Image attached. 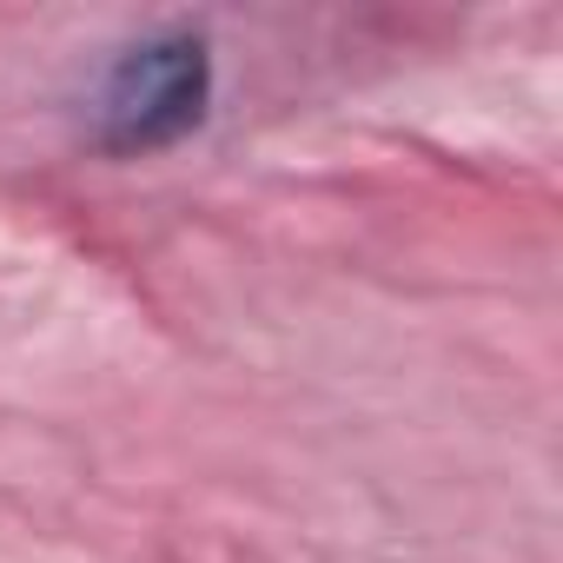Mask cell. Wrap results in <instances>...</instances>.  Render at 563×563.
Masks as SVG:
<instances>
[{
  "instance_id": "6da1fadb",
  "label": "cell",
  "mask_w": 563,
  "mask_h": 563,
  "mask_svg": "<svg viewBox=\"0 0 563 563\" xmlns=\"http://www.w3.org/2000/svg\"><path fill=\"white\" fill-rule=\"evenodd\" d=\"M206 100H212V41L199 27H159L113 60L93 107V140L107 153H159L206 120Z\"/></svg>"
}]
</instances>
